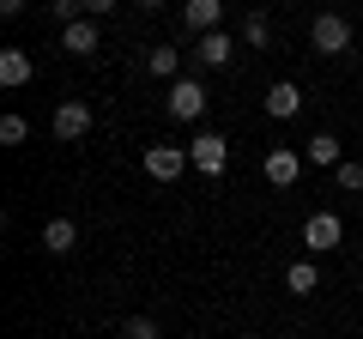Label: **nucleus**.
I'll return each instance as SVG.
<instances>
[{"mask_svg":"<svg viewBox=\"0 0 363 339\" xmlns=\"http://www.w3.org/2000/svg\"><path fill=\"white\" fill-rule=\"evenodd\" d=\"M339 243H345L339 212H309V218H303V248H309V255H333Z\"/></svg>","mask_w":363,"mask_h":339,"instance_id":"nucleus-1","label":"nucleus"},{"mask_svg":"<svg viewBox=\"0 0 363 339\" xmlns=\"http://www.w3.org/2000/svg\"><path fill=\"white\" fill-rule=\"evenodd\" d=\"M164 109L176 121H200V116H206V85H200V79H176L169 97H164Z\"/></svg>","mask_w":363,"mask_h":339,"instance_id":"nucleus-2","label":"nucleus"},{"mask_svg":"<svg viewBox=\"0 0 363 339\" xmlns=\"http://www.w3.org/2000/svg\"><path fill=\"white\" fill-rule=\"evenodd\" d=\"M49 128H55V140H67V145L85 140V133H91V104H85V97H67V104H55V121H49Z\"/></svg>","mask_w":363,"mask_h":339,"instance_id":"nucleus-3","label":"nucleus"},{"mask_svg":"<svg viewBox=\"0 0 363 339\" xmlns=\"http://www.w3.org/2000/svg\"><path fill=\"white\" fill-rule=\"evenodd\" d=\"M188 157H194L200 176H224V164H230V140H224V133H194Z\"/></svg>","mask_w":363,"mask_h":339,"instance_id":"nucleus-4","label":"nucleus"},{"mask_svg":"<svg viewBox=\"0 0 363 339\" xmlns=\"http://www.w3.org/2000/svg\"><path fill=\"white\" fill-rule=\"evenodd\" d=\"M188 164H194L188 145H145V176H152V182H176Z\"/></svg>","mask_w":363,"mask_h":339,"instance_id":"nucleus-5","label":"nucleus"},{"mask_svg":"<svg viewBox=\"0 0 363 339\" xmlns=\"http://www.w3.org/2000/svg\"><path fill=\"white\" fill-rule=\"evenodd\" d=\"M309 37H315V49H321V55H345V49H351V25H345L339 13H321V18L309 25Z\"/></svg>","mask_w":363,"mask_h":339,"instance_id":"nucleus-6","label":"nucleus"},{"mask_svg":"<svg viewBox=\"0 0 363 339\" xmlns=\"http://www.w3.org/2000/svg\"><path fill=\"white\" fill-rule=\"evenodd\" d=\"M224 25V0H182V30H194V37H206V30Z\"/></svg>","mask_w":363,"mask_h":339,"instance_id":"nucleus-7","label":"nucleus"},{"mask_svg":"<svg viewBox=\"0 0 363 339\" xmlns=\"http://www.w3.org/2000/svg\"><path fill=\"white\" fill-rule=\"evenodd\" d=\"M260 176H267L272 188H291L303 176V152H291V145H279V152H267V164H260Z\"/></svg>","mask_w":363,"mask_h":339,"instance_id":"nucleus-8","label":"nucleus"},{"mask_svg":"<svg viewBox=\"0 0 363 339\" xmlns=\"http://www.w3.org/2000/svg\"><path fill=\"white\" fill-rule=\"evenodd\" d=\"M303 164H315V170H339V164H345V145H339L333 140V133H309V140H303Z\"/></svg>","mask_w":363,"mask_h":339,"instance_id":"nucleus-9","label":"nucleus"},{"mask_svg":"<svg viewBox=\"0 0 363 339\" xmlns=\"http://www.w3.org/2000/svg\"><path fill=\"white\" fill-rule=\"evenodd\" d=\"M30 79H37V61H30L25 49H0V85H6V91H18Z\"/></svg>","mask_w":363,"mask_h":339,"instance_id":"nucleus-10","label":"nucleus"},{"mask_svg":"<svg viewBox=\"0 0 363 339\" xmlns=\"http://www.w3.org/2000/svg\"><path fill=\"white\" fill-rule=\"evenodd\" d=\"M61 49L67 55H97V25H91V13L73 18V25H61Z\"/></svg>","mask_w":363,"mask_h":339,"instance_id":"nucleus-11","label":"nucleus"},{"mask_svg":"<svg viewBox=\"0 0 363 339\" xmlns=\"http://www.w3.org/2000/svg\"><path fill=\"white\" fill-rule=\"evenodd\" d=\"M230 37H224V30H206V37H194V61L200 67H230Z\"/></svg>","mask_w":363,"mask_h":339,"instance_id":"nucleus-12","label":"nucleus"},{"mask_svg":"<svg viewBox=\"0 0 363 339\" xmlns=\"http://www.w3.org/2000/svg\"><path fill=\"white\" fill-rule=\"evenodd\" d=\"M297 109H303V91L291 85V79H279V85L267 91V116H272V121H291Z\"/></svg>","mask_w":363,"mask_h":339,"instance_id":"nucleus-13","label":"nucleus"},{"mask_svg":"<svg viewBox=\"0 0 363 339\" xmlns=\"http://www.w3.org/2000/svg\"><path fill=\"white\" fill-rule=\"evenodd\" d=\"M43 248H49V255H73L79 248V224L73 218H49L43 224Z\"/></svg>","mask_w":363,"mask_h":339,"instance_id":"nucleus-14","label":"nucleus"},{"mask_svg":"<svg viewBox=\"0 0 363 339\" xmlns=\"http://www.w3.org/2000/svg\"><path fill=\"white\" fill-rule=\"evenodd\" d=\"M285 291H291V297H315V291H321V267H315V261L285 267Z\"/></svg>","mask_w":363,"mask_h":339,"instance_id":"nucleus-15","label":"nucleus"},{"mask_svg":"<svg viewBox=\"0 0 363 339\" xmlns=\"http://www.w3.org/2000/svg\"><path fill=\"white\" fill-rule=\"evenodd\" d=\"M145 67H152L157 79H176V73H182V49H169V43H164V49L145 55Z\"/></svg>","mask_w":363,"mask_h":339,"instance_id":"nucleus-16","label":"nucleus"},{"mask_svg":"<svg viewBox=\"0 0 363 339\" xmlns=\"http://www.w3.org/2000/svg\"><path fill=\"white\" fill-rule=\"evenodd\" d=\"M242 43H248V49H267V43H272L267 13H248V18H242Z\"/></svg>","mask_w":363,"mask_h":339,"instance_id":"nucleus-17","label":"nucleus"},{"mask_svg":"<svg viewBox=\"0 0 363 339\" xmlns=\"http://www.w3.org/2000/svg\"><path fill=\"white\" fill-rule=\"evenodd\" d=\"M30 140V121L25 116H0V145H25Z\"/></svg>","mask_w":363,"mask_h":339,"instance_id":"nucleus-18","label":"nucleus"},{"mask_svg":"<svg viewBox=\"0 0 363 339\" xmlns=\"http://www.w3.org/2000/svg\"><path fill=\"white\" fill-rule=\"evenodd\" d=\"M333 182L345 188V194H357V188H363V164H357V157H345V164L333 170Z\"/></svg>","mask_w":363,"mask_h":339,"instance_id":"nucleus-19","label":"nucleus"},{"mask_svg":"<svg viewBox=\"0 0 363 339\" xmlns=\"http://www.w3.org/2000/svg\"><path fill=\"white\" fill-rule=\"evenodd\" d=\"M121 339H157V321L152 315H128L121 321Z\"/></svg>","mask_w":363,"mask_h":339,"instance_id":"nucleus-20","label":"nucleus"},{"mask_svg":"<svg viewBox=\"0 0 363 339\" xmlns=\"http://www.w3.org/2000/svg\"><path fill=\"white\" fill-rule=\"evenodd\" d=\"M49 18L55 25H73V18H85V0H49Z\"/></svg>","mask_w":363,"mask_h":339,"instance_id":"nucleus-21","label":"nucleus"},{"mask_svg":"<svg viewBox=\"0 0 363 339\" xmlns=\"http://www.w3.org/2000/svg\"><path fill=\"white\" fill-rule=\"evenodd\" d=\"M116 6H121V0H85V13H91V18H104V13H116Z\"/></svg>","mask_w":363,"mask_h":339,"instance_id":"nucleus-22","label":"nucleus"},{"mask_svg":"<svg viewBox=\"0 0 363 339\" xmlns=\"http://www.w3.org/2000/svg\"><path fill=\"white\" fill-rule=\"evenodd\" d=\"M0 13H6V18H25V13H30V0H0Z\"/></svg>","mask_w":363,"mask_h":339,"instance_id":"nucleus-23","label":"nucleus"},{"mask_svg":"<svg viewBox=\"0 0 363 339\" xmlns=\"http://www.w3.org/2000/svg\"><path fill=\"white\" fill-rule=\"evenodd\" d=\"M140 6H164V0H140Z\"/></svg>","mask_w":363,"mask_h":339,"instance_id":"nucleus-24","label":"nucleus"},{"mask_svg":"<svg viewBox=\"0 0 363 339\" xmlns=\"http://www.w3.org/2000/svg\"><path fill=\"white\" fill-rule=\"evenodd\" d=\"M236 339H260V333H236Z\"/></svg>","mask_w":363,"mask_h":339,"instance_id":"nucleus-25","label":"nucleus"}]
</instances>
